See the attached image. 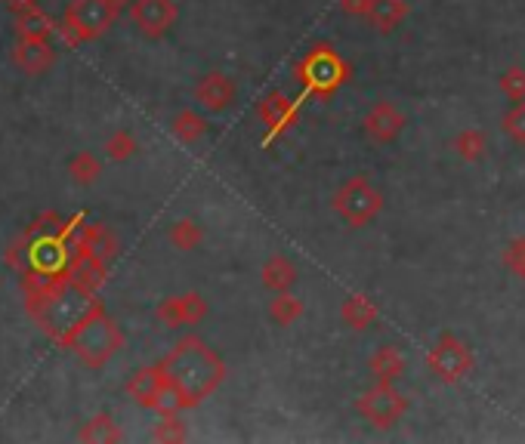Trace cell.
I'll list each match as a JSON object with an SVG mask.
<instances>
[{
	"label": "cell",
	"mask_w": 525,
	"mask_h": 444,
	"mask_svg": "<svg viewBox=\"0 0 525 444\" xmlns=\"http://www.w3.org/2000/svg\"><path fill=\"white\" fill-rule=\"evenodd\" d=\"M362 127H365V136H368L371 142L390 145V142H396V139L402 136V130H405V115H402V111H399L393 102L380 99V102H374V105L368 108V115H365Z\"/></svg>",
	"instance_id": "cell-10"
},
{
	"label": "cell",
	"mask_w": 525,
	"mask_h": 444,
	"mask_svg": "<svg viewBox=\"0 0 525 444\" xmlns=\"http://www.w3.org/2000/svg\"><path fill=\"white\" fill-rule=\"evenodd\" d=\"M81 441H102V444H109V441H121V429L118 423L109 417V414H99L93 420L84 423V429L78 432Z\"/></svg>",
	"instance_id": "cell-26"
},
{
	"label": "cell",
	"mask_w": 525,
	"mask_h": 444,
	"mask_svg": "<svg viewBox=\"0 0 525 444\" xmlns=\"http://www.w3.org/2000/svg\"><path fill=\"white\" fill-rule=\"evenodd\" d=\"M130 19L139 28V34H146L149 41L164 37L180 19V10L173 0H133L130 4Z\"/></svg>",
	"instance_id": "cell-9"
},
{
	"label": "cell",
	"mask_w": 525,
	"mask_h": 444,
	"mask_svg": "<svg viewBox=\"0 0 525 444\" xmlns=\"http://www.w3.org/2000/svg\"><path fill=\"white\" fill-rule=\"evenodd\" d=\"M99 306L102 303L96 300V293H90L72 281H62L59 287L28 300L31 318L38 321V327L56 343H65L68 333H72L84 318H90Z\"/></svg>",
	"instance_id": "cell-2"
},
{
	"label": "cell",
	"mask_w": 525,
	"mask_h": 444,
	"mask_svg": "<svg viewBox=\"0 0 525 444\" xmlns=\"http://www.w3.org/2000/svg\"><path fill=\"white\" fill-rule=\"evenodd\" d=\"M7 4L13 7V10H25V7H34L38 0H7Z\"/></svg>",
	"instance_id": "cell-35"
},
{
	"label": "cell",
	"mask_w": 525,
	"mask_h": 444,
	"mask_svg": "<svg viewBox=\"0 0 525 444\" xmlns=\"http://www.w3.org/2000/svg\"><path fill=\"white\" fill-rule=\"evenodd\" d=\"M105 152H109L112 161H127V158H133V155H136V139H133V133H130V130H115V133L109 136V142H105Z\"/></svg>",
	"instance_id": "cell-31"
},
{
	"label": "cell",
	"mask_w": 525,
	"mask_h": 444,
	"mask_svg": "<svg viewBox=\"0 0 525 444\" xmlns=\"http://www.w3.org/2000/svg\"><path fill=\"white\" fill-rule=\"evenodd\" d=\"M331 210L349 229H365L383 210V192L368 176H349L340 189L331 195Z\"/></svg>",
	"instance_id": "cell-4"
},
{
	"label": "cell",
	"mask_w": 525,
	"mask_h": 444,
	"mask_svg": "<svg viewBox=\"0 0 525 444\" xmlns=\"http://www.w3.org/2000/svg\"><path fill=\"white\" fill-rule=\"evenodd\" d=\"M164 389H167V374H164L161 361L152 364V367L136 370V374L130 377V383H127V395L139 407H146V411H155V404H158V398H161Z\"/></svg>",
	"instance_id": "cell-16"
},
{
	"label": "cell",
	"mask_w": 525,
	"mask_h": 444,
	"mask_svg": "<svg viewBox=\"0 0 525 444\" xmlns=\"http://www.w3.org/2000/svg\"><path fill=\"white\" fill-rule=\"evenodd\" d=\"M152 438H155V441H186V426H183L180 414L161 417V423L155 426Z\"/></svg>",
	"instance_id": "cell-32"
},
{
	"label": "cell",
	"mask_w": 525,
	"mask_h": 444,
	"mask_svg": "<svg viewBox=\"0 0 525 444\" xmlns=\"http://www.w3.org/2000/svg\"><path fill=\"white\" fill-rule=\"evenodd\" d=\"M356 414L377 429H393L408 414V398L396 383H374L356 398Z\"/></svg>",
	"instance_id": "cell-8"
},
{
	"label": "cell",
	"mask_w": 525,
	"mask_h": 444,
	"mask_svg": "<svg viewBox=\"0 0 525 444\" xmlns=\"http://www.w3.org/2000/svg\"><path fill=\"white\" fill-rule=\"evenodd\" d=\"M155 315L164 327H189L207 315V303L201 293H180V296H167L155 309Z\"/></svg>",
	"instance_id": "cell-14"
},
{
	"label": "cell",
	"mask_w": 525,
	"mask_h": 444,
	"mask_svg": "<svg viewBox=\"0 0 525 444\" xmlns=\"http://www.w3.org/2000/svg\"><path fill=\"white\" fill-rule=\"evenodd\" d=\"M161 367L167 374V383L180 392L186 411L214 395L220 389V383L226 380L223 358L201 337H183L161 358Z\"/></svg>",
	"instance_id": "cell-1"
},
{
	"label": "cell",
	"mask_w": 525,
	"mask_h": 444,
	"mask_svg": "<svg viewBox=\"0 0 525 444\" xmlns=\"http://www.w3.org/2000/svg\"><path fill=\"white\" fill-rule=\"evenodd\" d=\"M115 4H118V10H124L127 4H133V0H115Z\"/></svg>",
	"instance_id": "cell-36"
},
{
	"label": "cell",
	"mask_w": 525,
	"mask_h": 444,
	"mask_svg": "<svg viewBox=\"0 0 525 444\" xmlns=\"http://www.w3.org/2000/svg\"><path fill=\"white\" fill-rule=\"evenodd\" d=\"M275 300L269 303V318L278 324V327H291L300 315H303V300L300 296H294L291 290L285 293H272Z\"/></svg>",
	"instance_id": "cell-24"
},
{
	"label": "cell",
	"mask_w": 525,
	"mask_h": 444,
	"mask_svg": "<svg viewBox=\"0 0 525 444\" xmlns=\"http://www.w3.org/2000/svg\"><path fill=\"white\" fill-rule=\"evenodd\" d=\"M340 321L353 330H368L377 321V306L368 293H349L340 303Z\"/></svg>",
	"instance_id": "cell-20"
},
{
	"label": "cell",
	"mask_w": 525,
	"mask_h": 444,
	"mask_svg": "<svg viewBox=\"0 0 525 444\" xmlns=\"http://www.w3.org/2000/svg\"><path fill=\"white\" fill-rule=\"evenodd\" d=\"M84 247H90L102 263H115L118 253H121V241L118 235L105 226V222H93V226H87V235H84Z\"/></svg>",
	"instance_id": "cell-21"
},
{
	"label": "cell",
	"mask_w": 525,
	"mask_h": 444,
	"mask_svg": "<svg viewBox=\"0 0 525 444\" xmlns=\"http://www.w3.org/2000/svg\"><path fill=\"white\" fill-rule=\"evenodd\" d=\"M411 13V4L408 0H371V13H368V22L371 28H377L380 34H390L396 31Z\"/></svg>",
	"instance_id": "cell-19"
},
{
	"label": "cell",
	"mask_w": 525,
	"mask_h": 444,
	"mask_svg": "<svg viewBox=\"0 0 525 444\" xmlns=\"http://www.w3.org/2000/svg\"><path fill=\"white\" fill-rule=\"evenodd\" d=\"M451 148L458 152L461 161L476 164V161H482L485 152H488V136H485V130H479V127H464L458 136L451 139Z\"/></svg>",
	"instance_id": "cell-22"
},
{
	"label": "cell",
	"mask_w": 525,
	"mask_h": 444,
	"mask_svg": "<svg viewBox=\"0 0 525 444\" xmlns=\"http://www.w3.org/2000/svg\"><path fill=\"white\" fill-rule=\"evenodd\" d=\"M498 87H501V93H504L510 102H522V99H525V68L510 65L507 71H501Z\"/></svg>",
	"instance_id": "cell-29"
},
{
	"label": "cell",
	"mask_w": 525,
	"mask_h": 444,
	"mask_svg": "<svg viewBox=\"0 0 525 444\" xmlns=\"http://www.w3.org/2000/svg\"><path fill=\"white\" fill-rule=\"evenodd\" d=\"M504 266L510 269V275L525 278V235L522 238H513L504 247Z\"/></svg>",
	"instance_id": "cell-33"
},
{
	"label": "cell",
	"mask_w": 525,
	"mask_h": 444,
	"mask_svg": "<svg viewBox=\"0 0 525 444\" xmlns=\"http://www.w3.org/2000/svg\"><path fill=\"white\" fill-rule=\"evenodd\" d=\"M170 130L180 142H198L207 133V121H204V115H198V111L186 108V111H180V115L170 121Z\"/></svg>",
	"instance_id": "cell-25"
},
{
	"label": "cell",
	"mask_w": 525,
	"mask_h": 444,
	"mask_svg": "<svg viewBox=\"0 0 525 444\" xmlns=\"http://www.w3.org/2000/svg\"><path fill=\"white\" fill-rule=\"evenodd\" d=\"M501 127L504 133L516 142V145H525V99L522 102H513L507 108V115L501 118Z\"/></svg>",
	"instance_id": "cell-30"
},
{
	"label": "cell",
	"mask_w": 525,
	"mask_h": 444,
	"mask_svg": "<svg viewBox=\"0 0 525 444\" xmlns=\"http://www.w3.org/2000/svg\"><path fill=\"white\" fill-rule=\"evenodd\" d=\"M257 115H260V121L266 124V142H272L275 136H282V133H288L294 124H297V115H300V108H297V102L294 99H288L285 93H269V96H263L260 99V105H257Z\"/></svg>",
	"instance_id": "cell-12"
},
{
	"label": "cell",
	"mask_w": 525,
	"mask_h": 444,
	"mask_svg": "<svg viewBox=\"0 0 525 444\" xmlns=\"http://www.w3.org/2000/svg\"><path fill=\"white\" fill-rule=\"evenodd\" d=\"M62 346L72 349L87 367L99 370L124 349V333L109 315H105V309L99 306L90 318H84L72 333H68V340Z\"/></svg>",
	"instance_id": "cell-3"
},
{
	"label": "cell",
	"mask_w": 525,
	"mask_h": 444,
	"mask_svg": "<svg viewBox=\"0 0 525 444\" xmlns=\"http://www.w3.org/2000/svg\"><path fill=\"white\" fill-rule=\"evenodd\" d=\"M115 0H72L62 16V37L68 44H90L109 31L118 19Z\"/></svg>",
	"instance_id": "cell-6"
},
{
	"label": "cell",
	"mask_w": 525,
	"mask_h": 444,
	"mask_svg": "<svg viewBox=\"0 0 525 444\" xmlns=\"http://www.w3.org/2000/svg\"><path fill=\"white\" fill-rule=\"evenodd\" d=\"M16 31H19V37H47L50 41L56 25L47 13L38 10V4H34V7L16 10Z\"/></svg>",
	"instance_id": "cell-23"
},
{
	"label": "cell",
	"mask_w": 525,
	"mask_h": 444,
	"mask_svg": "<svg viewBox=\"0 0 525 444\" xmlns=\"http://www.w3.org/2000/svg\"><path fill=\"white\" fill-rule=\"evenodd\" d=\"M427 367L439 383L458 386L473 374L476 358H473V349L461 337H454V333H442V337L433 343V349L427 352Z\"/></svg>",
	"instance_id": "cell-7"
},
{
	"label": "cell",
	"mask_w": 525,
	"mask_h": 444,
	"mask_svg": "<svg viewBox=\"0 0 525 444\" xmlns=\"http://www.w3.org/2000/svg\"><path fill=\"white\" fill-rule=\"evenodd\" d=\"M405 367H408V361L396 346H380L368 361L374 383H399L405 377Z\"/></svg>",
	"instance_id": "cell-17"
},
{
	"label": "cell",
	"mask_w": 525,
	"mask_h": 444,
	"mask_svg": "<svg viewBox=\"0 0 525 444\" xmlns=\"http://www.w3.org/2000/svg\"><path fill=\"white\" fill-rule=\"evenodd\" d=\"M13 62L19 71L31 74V78H41L56 62V50L47 37H19L13 47Z\"/></svg>",
	"instance_id": "cell-13"
},
{
	"label": "cell",
	"mask_w": 525,
	"mask_h": 444,
	"mask_svg": "<svg viewBox=\"0 0 525 444\" xmlns=\"http://www.w3.org/2000/svg\"><path fill=\"white\" fill-rule=\"evenodd\" d=\"M167 238L177 250H195L204 241V229L198 226L195 219H180V222H173V226H170Z\"/></svg>",
	"instance_id": "cell-27"
},
{
	"label": "cell",
	"mask_w": 525,
	"mask_h": 444,
	"mask_svg": "<svg viewBox=\"0 0 525 444\" xmlns=\"http://www.w3.org/2000/svg\"><path fill=\"white\" fill-rule=\"evenodd\" d=\"M99 173H102V164H99L96 155H90V152H78L72 161H68V176H72L78 185H90V182H96Z\"/></svg>",
	"instance_id": "cell-28"
},
{
	"label": "cell",
	"mask_w": 525,
	"mask_h": 444,
	"mask_svg": "<svg viewBox=\"0 0 525 444\" xmlns=\"http://www.w3.org/2000/svg\"><path fill=\"white\" fill-rule=\"evenodd\" d=\"M340 10H343L346 16L368 19V13H371V0H340Z\"/></svg>",
	"instance_id": "cell-34"
},
{
	"label": "cell",
	"mask_w": 525,
	"mask_h": 444,
	"mask_svg": "<svg viewBox=\"0 0 525 444\" xmlns=\"http://www.w3.org/2000/svg\"><path fill=\"white\" fill-rule=\"evenodd\" d=\"M105 272H109V263H102V259L84 244L72 253V259H68V266H65V278L90 293H96L105 284Z\"/></svg>",
	"instance_id": "cell-15"
},
{
	"label": "cell",
	"mask_w": 525,
	"mask_h": 444,
	"mask_svg": "<svg viewBox=\"0 0 525 444\" xmlns=\"http://www.w3.org/2000/svg\"><path fill=\"white\" fill-rule=\"evenodd\" d=\"M297 266L291 263L288 256H282V253H275V256H269L266 263H263V269H260V281H263V287L269 290V293H285V290H291L294 284H297Z\"/></svg>",
	"instance_id": "cell-18"
},
{
	"label": "cell",
	"mask_w": 525,
	"mask_h": 444,
	"mask_svg": "<svg viewBox=\"0 0 525 444\" xmlns=\"http://www.w3.org/2000/svg\"><path fill=\"white\" fill-rule=\"evenodd\" d=\"M235 99H238V87L223 71H210L195 84V102L204 111H210V115H220V111L235 105Z\"/></svg>",
	"instance_id": "cell-11"
},
{
	"label": "cell",
	"mask_w": 525,
	"mask_h": 444,
	"mask_svg": "<svg viewBox=\"0 0 525 444\" xmlns=\"http://www.w3.org/2000/svg\"><path fill=\"white\" fill-rule=\"evenodd\" d=\"M294 74L297 84L303 87V96L328 99L349 81V65L331 47H315L297 62Z\"/></svg>",
	"instance_id": "cell-5"
}]
</instances>
